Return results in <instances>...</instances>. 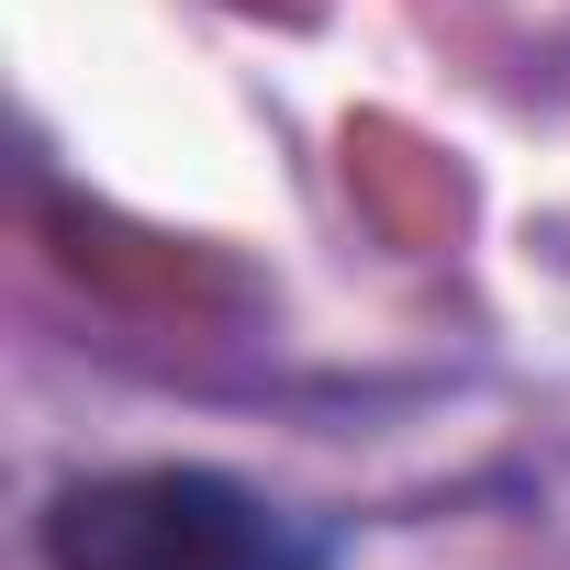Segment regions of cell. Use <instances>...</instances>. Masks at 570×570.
Instances as JSON below:
<instances>
[{
  "mask_svg": "<svg viewBox=\"0 0 570 570\" xmlns=\"http://www.w3.org/2000/svg\"><path fill=\"white\" fill-rule=\"evenodd\" d=\"M57 570H325L314 537L224 470H112L46 503Z\"/></svg>",
  "mask_w": 570,
  "mask_h": 570,
  "instance_id": "cell-1",
  "label": "cell"
}]
</instances>
